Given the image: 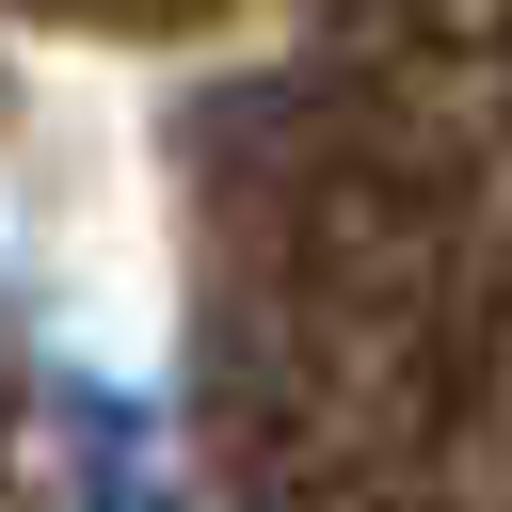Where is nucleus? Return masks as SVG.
Instances as JSON below:
<instances>
[{
  "label": "nucleus",
  "mask_w": 512,
  "mask_h": 512,
  "mask_svg": "<svg viewBox=\"0 0 512 512\" xmlns=\"http://www.w3.org/2000/svg\"><path fill=\"white\" fill-rule=\"evenodd\" d=\"M64 448H80V496H96V512H176V464H160V416H144V400L80 384V400H64Z\"/></svg>",
  "instance_id": "obj_1"
}]
</instances>
